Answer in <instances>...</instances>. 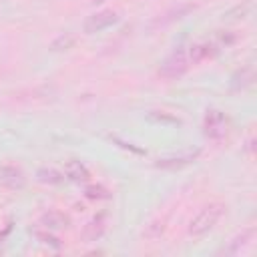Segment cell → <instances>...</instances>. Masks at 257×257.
Returning a JSON list of instances; mask_svg holds the SVG:
<instances>
[{
  "label": "cell",
  "mask_w": 257,
  "mask_h": 257,
  "mask_svg": "<svg viewBox=\"0 0 257 257\" xmlns=\"http://www.w3.org/2000/svg\"><path fill=\"white\" fill-rule=\"evenodd\" d=\"M225 205L223 203H209V205H205L193 219H191V223H189V235H193V237H203V235H207L217 223H219V219L225 215Z\"/></svg>",
  "instance_id": "1"
},
{
  "label": "cell",
  "mask_w": 257,
  "mask_h": 257,
  "mask_svg": "<svg viewBox=\"0 0 257 257\" xmlns=\"http://www.w3.org/2000/svg\"><path fill=\"white\" fill-rule=\"evenodd\" d=\"M189 56H187V50L185 48H177L173 50L159 66V76L161 78H167V80H175V78H181L187 70H189Z\"/></svg>",
  "instance_id": "2"
},
{
  "label": "cell",
  "mask_w": 257,
  "mask_h": 257,
  "mask_svg": "<svg viewBox=\"0 0 257 257\" xmlns=\"http://www.w3.org/2000/svg\"><path fill=\"white\" fill-rule=\"evenodd\" d=\"M199 155H201V149H187V151H181V153L157 159L155 167L163 169V171H179V169H185L191 163H195L199 159Z\"/></svg>",
  "instance_id": "3"
},
{
  "label": "cell",
  "mask_w": 257,
  "mask_h": 257,
  "mask_svg": "<svg viewBox=\"0 0 257 257\" xmlns=\"http://www.w3.org/2000/svg\"><path fill=\"white\" fill-rule=\"evenodd\" d=\"M227 128H229V120H227L225 112H221L217 108L207 110V114L203 118V133H205V137H209V139H223L227 135Z\"/></svg>",
  "instance_id": "4"
},
{
  "label": "cell",
  "mask_w": 257,
  "mask_h": 257,
  "mask_svg": "<svg viewBox=\"0 0 257 257\" xmlns=\"http://www.w3.org/2000/svg\"><path fill=\"white\" fill-rule=\"evenodd\" d=\"M120 20L118 12L114 10H100V12H94L90 14L86 20H84V32L86 34H94V32H100L104 28H110L112 24H116Z\"/></svg>",
  "instance_id": "5"
},
{
  "label": "cell",
  "mask_w": 257,
  "mask_h": 257,
  "mask_svg": "<svg viewBox=\"0 0 257 257\" xmlns=\"http://www.w3.org/2000/svg\"><path fill=\"white\" fill-rule=\"evenodd\" d=\"M26 185V177L18 167L0 165V187L4 189H22Z\"/></svg>",
  "instance_id": "6"
},
{
  "label": "cell",
  "mask_w": 257,
  "mask_h": 257,
  "mask_svg": "<svg viewBox=\"0 0 257 257\" xmlns=\"http://www.w3.org/2000/svg\"><path fill=\"white\" fill-rule=\"evenodd\" d=\"M255 227H249V229H243L239 235H235L231 241H229V245L227 247H223L219 253H223V255H237V253H241L243 249H247L251 243H253V239H255Z\"/></svg>",
  "instance_id": "7"
},
{
  "label": "cell",
  "mask_w": 257,
  "mask_h": 257,
  "mask_svg": "<svg viewBox=\"0 0 257 257\" xmlns=\"http://www.w3.org/2000/svg\"><path fill=\"white\" fill-rule=\"evenodd\" d=\"M219 54V44L215 42H197L191 44L187 50L189 62H203V60H211Z\"/></svg>",
  "instance_id": "8"
},
{
  "label": "cell",
  "mask_w": 257,
  "mask_h": 257,
  "mask_svg": "<svg viewBox=\"0 0 257 257\" xmlns=\"http://www.w3.org/2000/svg\"><path fill=\"white\" fill-rule=\"evenodd\" d=\"M64 175L72 183H86L90 179V171L86 169V165L80 163V161H76V159L64 163Z\"/></svg>",
  "instance_id": "9"
},
{
  "label": "cell",
  "mask_w": 257,
  "mask_h": 257,
  "mask_svg": "<svg viewBox=\"0 0 257 257\" xmlns=\"http://www.w3.org/2000/svg\"><path fill=\"white\" fill-rule=\"evenodd\" d=\"M40 225L44 229H50V231H60V229H66L70 225V219L62 211H54L52 209V211H46L40 217Z\"/></svg>",
  "instance_id": "10"
},
{
  "label": "cell",
  "mask_w": 257,
  "mask_h": 257,
  "mask_svg": "<svg viewBox=\"0 0 257 257\" xmlns=\"http://www.w3.org/2000/svg\"><path fill=\"white\" fill-rule=\"evenodd\" d=\"M195 8H197V4H193V2H185V4H179L177 8L169 10V12H167V14H163L161 18H157V20H155V26H157V24H169V22L181 20V18L189 16V14H191Z\"/></svg>",
  "instance_id": "11"
},
{
  "label": "cell",
  "mask_w": 257,
  "mask_h": 257,
  "mask_svg": "<svg viewBox=\"0 0 257 257\" xmlns=\"http://www.w3.org/2000/svg\"><path fill=\"white\" fill-rule=\"evenodd\" d=\"M253 80H255V70H253V66H243L241 70L233 72V76H231V88H233V90H243V88L251 86Z\"/></svg>",
  "instance_id": "12"
},
{
  "label": "cell",
  "mask_w": 257,
  "mask_h": 257,
  "mask_svg": "<svg viewBox=\"0 0 257 257\" xmlns=\"http://www.w3.org/2000/svg\"><path fill=\"white\" fill-rule=\"evenodd\" d=\"M104 217H94L90 219L84 227H82V239L84 241H98L102 235H104Z\"/></svg>",
  "instance_id": "13"
},
{
  "label": "cell",
  "mask_w": 257,
  "mask_h": 257,
  "mask_svg": "<svg viewBox=\"0 0 257 257\" xmlns=\"http://www.w3.org/2000/svg\"><path fill=\"white\" fill-rule=\"evenodd\" d=\"M36 181L38 183H44V185H60L64 181V175L60 171H56V169L44 167V169H38L36 171Z\"/></svg>",
  "instance_id": "14"
},
{
  "label": "cell",
  "mask_w": 257,
  "mask_h": 257,
  "mask_svg": "<svg viewBox=\"0 0 257 257\" xmlns=\"http://www.w3.org/2000/svg\"><path fill=\"white\" fill-rule=\"evenodd\" d=\"M32 235L42 243V245H48V247H52V249H60L62 247V243L58 241V237H54L52 233H50V229H32Z\"/></svg>",
  "instance_id": "15"
},
{
  "label": "cell",
  "mask_w": 257,
  "mask_h": 257,
  "mask_svg": "<svg viewBox=\"0 0 257 257\" xmlns=\"http://www.w3.org/2000/svg\"><path fill=\"white\" fill-rule=\"evenodd\" d=\"M251 10H253V0H245L243 4H237L235 8H231L229 12H225L223 16H225L227 20H237V18H245V16H249Z\"/></svg>",
  "instance_id": "16"
},
{
  "label": "cell",
  "mask_w": 257,
  "mask_h": 257,
  "mask_svg": "<svg viewBox=\"0 0 257 257\" xmlns=\"http://www.w3.org/2000/svg\"><path fill=\"white\" fill-rule=\"evenodd\" d=\"M84 197L92 199V201H106V199H110V191L102 185H88L84 189Z\"/></svg>",
  "instance_id": "17"
},
{
  "label": "cell",
  "mask_w": 257,
  "mask_h": 257,
  "mask_svg": "<svg viewBox=\"0 0 257 257\" xmlns=\"http://www.w3.org/2000/svg\"><path fill=\"white\" fill-rule=\"evenodd\" d=\"M74 42H76V38H74V34H60L58 38H54L52 40V44H50V50L52 52H60V50H68V48H72L74 46Z\"/></svg>",
  "instance_id": "18"
},
{
  "label": "cell",
  "mask_w": 257,
  "mask_h": 257,
  "mask_svg": "<svg viewBox=\"0 0 257 257\" xmlns=\"http://www.w3.org/2000/svg\"><path fill=\"white\" fill-rule=\"evenodd\" d=\"M237 38H239L237 34H233V32H225V34H221V36H219V44H225V46H229V44H233Z\"/></svg>",
  "instance_id": "19"
},
{
  "label": "cell",
  "mask_w": 257,
  "mask_h": 257,
  "mask_svg": "<svg viewBox=\"0 0 257 257\" xmlns=\"http://www.w3.org/2000/svg\"><path fill=\"white\" fill-rule=\"evenodd\" d=\"M94 2H104V0H94Z\"/></svg>",
  "instance_id": "20"
}]
</instances>
